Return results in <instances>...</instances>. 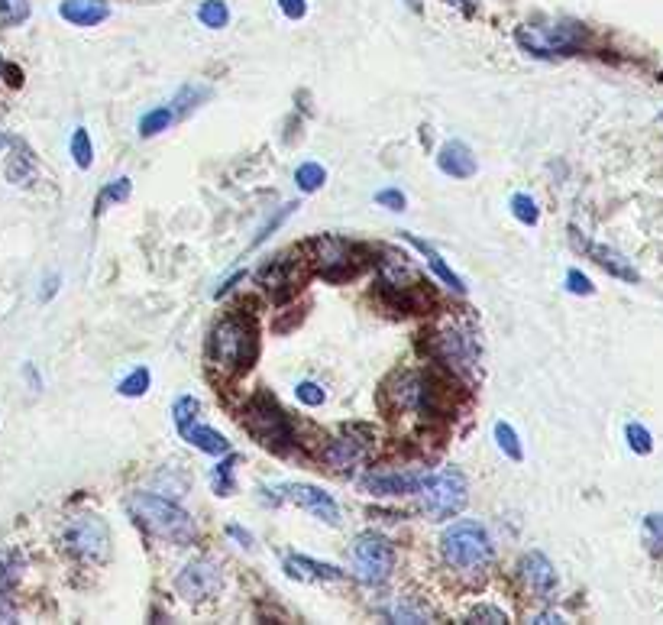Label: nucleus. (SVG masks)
Returning a JSON list of instances; mask_svg holds the SVG:
<instances>
[{"instance_id": "obj_1", "label": "nucleus", "mask_w": 663, "mask_h": 625, "mask_svg": "<svg viewBox=\"0 0 663 625\" xmlns=\"http://www.w3.org/2000/svg\"><path fill=\"white\" fill-rule=\"evenodd\" d=\"M207 353H211V363L217 370H224L227 376L246 373L256 360V324L250 315H230L211 331V341H207Z\"/></svg>"}, {"instance_id": "obj_33", "label": "nucleus", "mask_w": 663, "mask_h": 625, "mask_svg": "<svg viewBox=\"0 0 663 625\" xmlns=\"http://www.w3.org/2000/svg\"><path fill=\"white\" fill-rule=\"evenodd\" d=\"M130 192H133L130 179H114V182H110L104 192L98 195V205H94V211H104V205H110V201H114V205H120V201L130 198Z\"/></svg>"}, {"instance_id": "obj_4", "label": "nucleus", "mask_w": 663, "mask_h": 625, "mask_svg": "<svg viewBox=\"0 0 663 625\" xmlns=\"http://www.w3.org/2000/svg\"><path fill=\"white\" fill-rule=\"evenodd\" d=\"M418 496H421V512L427 515V519L447 522L466 509L469 486H466V477L460 470L447 467L440 473H431V477H421Z\"/></svg>"}, {"instance_id": "obj_29", "label": "nucleus", "mask_w": 663, "mask_h": 625, "mask_svg": "<svg viewBox=\"0 0 663 625\" xmlns=\"http://www.w3.org/2000/svg\"><path fill=\"white\" fill-rule=\"evenodd\" d=\"M237 464H240V457L227 451V460H224V464H220V467L214 470V480H211L217 496H230V493H237V483H233V467H237Z\"/></svg>"}, {"instance_id": "obj_41", "label": "nucleus", "mask_w": 663, "mask_h": 625, "mask_svg": "<svg viewBox=\"0 0 663 625\" xmlns=\"http://www.w3.org/2000/svg\"><path fill=\"white\" fill-rule=\"evenodd\" d=\"M288 214H295V205H285V208H282V214H275V217H272V221H269L266 227H262V230H259V237L253 240V247H259V243H262V240H269V237H272V230H275V227H282V221H285V217H288Z\"/></svg>"}, {"instance_id": "obj_47", "label": "nucleus", "mask_w": 663, "mask_h": 625, "mask_svg": "<svg viewBox=\"0 0 663 625\" xmlns=\"http://www.w3.org/2000/svg\"><path fill=\"white\" fill-rule=\"evenodd\" d=\"M7 143H10V140H7V137H4V133H0V149H4V146H7Z\"/></svg>"}, {"instance_id": "obj_21", "label": "nucleus", "mask_w": 663, "mask_h": 625, "mask_svg": "<svg viewBox=\"0 0 663 625\" xmlns=\"http://www.w3.org/2000/svg\"><path fill=\"white\" fill-rule=\"evenodd\" d=\"M178 434H182V438H185L191 447H198V451H204V454L224 457V454L230 451V444H227L224 434L214 431V428H207V425H201L198 418H195V421H188V425L178 428Z\"/></svg>"}, {"instance_id": "obj_7", "label": "nucleus", "mask_w": 663, "mask_h": 625, "mask_svg": "<svg viewBox=\"0 0 663 625\" xmlns=\"http://www.w3.org/2000/svg\"><path fill=\"white\" fill-rule=\"evenodd\" d=\"M350 567L366 587H382V583L392 577L395 551L382 535L363 532V535H356L353 548H350Z\"/></svg>"}, {"instance_id": "obj_14", "label": "nucleus", "mask_w": 663, "mask_h": 625, "mask_svg": "<svg viewBox=\"0 0 663 625\" xmlns=\"http://www.w3.org/2000/svg\"><path fill=\"white\" fill-rule=\"evenodd\" d=\"M369 457V444L353 438V434H343V438H334L327 447H324V464L327 470L340 473V477H347V473L359 470L366 464Z\"/></svg>"}, {"instance_id": "obj_6", "label": "nucleus", "mask_w": 663, "mask_h": 625, "mask_svg": "<svg viewBox=\"0 0 663 625\" xmlns=\"http://www.w3.org/2000/svg\"><path fill=\"white\" fill-rule=\"evenodd\" d=\"M243 425L262 447H266V451L285 454L288 447H292V438H295L292 421H288V415L282 412V405H275L269 396H259L250 409H246Z\"/></svg>"}, {"instance_id": "obj_35", "label": "nucleus", "mask_w": 663, "mask_h": 625, "mask_svg": "<svg viewBox=\"0 0 663 625\" xmlns=\"http://www.w3.org/2000/svg\"><path fill=\"white\" fill-rule=\"evenodd\" d=\"M201 415V402L195 399V396H182L175 402V409H172V418H175V428H182V425H188V421H195Z\"/></svg>"}, {"instance_id": "obj_38", "label": "nucleus", "mask_w": 663, "mask_h": 625, "mask_svg": "<svg viewBox=\"0 0 663 625\" xmlns=\"http://www.w3.org/2000/svg\"><path fill=\"white\" fill-rule=\"evenodd\" d=\"M298 399L305 402V405H311V409H317V405H324V389L317 386V383H298Z\"/></svg>"}, {"instance_id": "obj_8", "label": "nucleus", "mask_w": 663, "mask_h": 625, "mask_svg": "<svg viewBox=\"0 0 663 625\" xmlns=\"http://www.w3.org/2000/svg\"><path fill=\"white\" fill-rule=\"evenodd\" d=\"M311 250H314V263H317V269H321V276L330 282H343L363 269L359 247H353V243L343 237L324 234L311 243Z\"/></svg>"}, {"instance_id": "obj_43", "label": "nucleus", "mask_w": 663, "mask_h": 625, "mask_svg": "<svg viewBox=\"0 0 663 625\" xmlns=\"http://www.w3.org/2000/svg\"><path fill=\"white\" fill-rule=\"evenodd\" d=\"M230 535H233V538H240V541H243V548H253V538L246 535V532H240V528H230Z\"/></svg>"}, {"instance_id": "obj_49", "label": "nucleus", "mask_w": 663, "mask_h": 625, "mask_svg": "<svg viewBox=\"0 0 663 625\" xmlns=\"http://www.w3.org/2000/svg\"><path fill=\"white\" fill-rule=\"evenodd\" d=\"M657 120H660V124H663V114H660V117H657Z\"/></svg>"}, {"instance_id": "obj_17", "label": "nucleus", "mask_w": 663, "mask_h": 625, "mask_svg": "<svg viewBox=\"0 0 663 625\" xmlns=\"http://www.w3.org/2000/svg\"><path fill=\"white\" fill-rule=\"evenodd\" d=\"M363 486L369 489L372 496H411L418 493L421 486V473H411V470H376V473H366Z\"/></svg>"}, {"instance_id": "obj_27", "label": "nucleus", "mask_w": 663, "mask_h": 625, "mask_svg": "<svg viewBox=\"0 0 663 625\" xmlns=\"http://www.w3.org/2000/svg\"><path fill=\"white\" fill-rule=\"evenodd\" d=\"M641 532H644V545H647V551H651L654 557H660V554H663V512L644 515Z\"/></svg>"}, {"instance_id": "obj_42", "label": "nucleus", "mask_w": 663, "mask_h": 625, "mask_svg": "<svg viewBox=\"0 0 663 625\" xmlns=\"http://www.w3.org/2000/svg\"><path fill=\"white\" fill-rule=\"evenodd\" d=\"M279 10L288 20H301L308 13V0H279Z\"/></svg>"}, {"instance_id": "obj_45", "label": "nucleus", "mask_w": 663, "mask_h": 625, "mask_svg": "<svg viewBox=\"0 0 663 625\" xmlns=\"http://www.w3.org/2000/svg\"><path fill=\"white\" fill-rule=\"evenodd\" d=\"M450 4H453V7H463L466 13L473 10V0H450Z\"/></svg>"}, {"instance_id": "obj_25", "label": "nucleus", "mask_w": 663, "mask_h": 625, "mask_svg": "<svg viewBox=\"0 0 663 625\" xmlns=\"http://www.w3.org/2000/svg\"><path fill=\"white\" fill-rule=\"evenodd\" d=\"M198 20L207 26V30H224V26L230 23V10L224 0H204V4L198 7Z\"/></svg>"}, {"instance_id": "obj_39", "label": "nucleus", "mask_w": 663, "mask_h": 625, "mask_svg": "<svg viewBox=\"0 0 663 625\" xmlns=\"http://www.w3.org/2000/svg\"><path fill=\"white\" fill-rule=\"evenodd\" d=\"M566 289H570L573 295H592L596 289H592V282L579 273V269H570V273H566Z\"/></svg>"}, {"instance_id": "obj_3", "label": "nucleus", "mask_w": 663, "mask_h": 625, "mask_svg": "<svg viewBox=\"0 0 663 625\" xmlns=\"http://www.w3.org/2000/svg\"><path fill=\"white\" fill-rule=\"evenodd\" d=\"M440 551H444V561L453 570H466V574H479L482 567H489L492 561V538L479 522H457L444 532L440 541Z\"/></svg>"}, {"instance_id": "obj_34", "label": "nucleus", "mask_w": 663, "mask_h": 625, "mask_svg": "<svg viewBox=\"0 0 663 625\" xmlns=\"http://www.w3.org/2000/svg\"><path fill=\"white\" fill-rule=\"evenodd\" d=\"M72 156H75V162H78L81 169H88V166H91L94 149H91V137H88V130H85V127H78V130L72 133Z\"/></svg>"}, {"instance_id": "obj_13", "label": "nucleus", "mask_w": 663, "mask_h": 625, "mask_svg": "<svg viewBox=\"0 0 663 625\" xmlns=\"http://www.w3.org/2000/svg\"><path fill=\"white\" fill-rule=\"evenodd\" d=\"M518 583L531 596H550L557 590V570L541 551H531L518 561Z\"/></svg>"}, {"instance_id": "obj_26", "label": "nucleus", "mask_w": 663, "mask_h": 625, "mask_svg": "<svg viewBox=\"0 0 663 625\" xmlns=\"http://www.w3.org/2000/svg\"><path fill=\"white\" fill-rule=\"evenodd\" d=\"M295 182H298V188L305 195H314V192H321V188H324L327 172H324V166H317V162H305V166H298Z\"/></svg>"}, {"instance_id": "obj_24", "label": "nucleus", "mask_w": 663, "mask_h": 625, "mask_svg": "<svg viewBox=\"0 0 663 625\" xmlns=\"http://www.w3.org/2000/svg\"><path fill=\"white\" fill-rule=\"evenodd\" d=\"M175 111L172 107H156V111H149L140 117V137H156V133L169 130L175 124Z\"/></svg>"}, {"instance_id": "obj_36", "label": "nucleus", "mask_w": 663, "mask_h": 625, "mask_svg": "<svg viewBox=\"0 0 663 625\" xmlns=\"http://www.w3.org/2000/svg\"><path fill=\"white\" fill-rule=\"evenodd\" d=\"M207 91H201V88H182V94L172 101V111H175V117H182V114H188V111H195V107L201 104V98H204Z\"/></svg>"}, {"instance_id": "obj_18", "label": "nucleus", "mask_w": 663, "mask_h": 625, "mask_svg": "<svg viewBox=\"0 0 663 625\" xmlns=\"http://www.w3.org/2000/svg\"><path fill=\"white\" fill-rule=\"evenodd\" d=\"M437 166L444 175H450V179H473L476 175V156L463 140H450L437 153Z\"/></svg>"}, {"instance_id": "obj_10", "label": "nucleus", "mask_w": 663, "mask_h": 625, "mask_svg": "<svg viewBox=\"0 0 663 625\" xmlns=\"http://www.w3.org/2000/svg\"><path fill=\"white\" fill-rule=\"evenodd\" d=\"M305 279H308L305 260H295V253L275 256V260L266 269H259V276H256V282L275 298V302H288L292 295H298Z\"/></svg>"}, {"instance_id": "obj_20", "label": "nucleus", "mask_w": 663, "mask_h": 625, "mask_svg": "<svg viewBox=\"0 0 663 625\" xmlns=\"http://www.w3.org/2000/svg\"><path fill=\"white\" fill-rule=\"evenodd\" d=\"M402 237H405V240L411 243L414 250H421V253H424V260H427V266H431V273H434V276H437L440 282H444L447 289H453V292L466 295V282H463V279H460L457 273H453V269L447 266V260H444V256H440V253H437L434 247H431V243H427V240H421V237H414V234H408V230H402Z\"/></svg>"}, {"instance_id": "obj_22", "label": "nucleus", "mask_w": 663, "mask_h": 625, "mask_svg": "<svg viewBox=\"0 0 663 625\" xmlns=\"http://www.w3.org/2000/svg\"><path fill=\"white\" fill-rule=\"evenodd\" d=\"M285 574L292 580H340V567H330V564H321L314 561V557H301V554H292L285 557Z\"/></svg>"}, {"instance_id": "obj_5", "label": "nucleus", "mask_w": 663, "mask_h": 625, "mask_svg": "<svg viewBox=\"0 0 663 625\" xmlns=\"http://www.w3.org/2000/svg\"><path fill=\"white\" fill-rule=\"evenodd\" d=\"M586 43H589V30L583 23H573V20H560L547 26H521L518 30V46L541 59L573 56V52H579Z\"/></svg>"}, {"instance_id": "obj_31", "label": "nucleus", "mask_w": 663, "mask_h": 625, "mask_svg": "<svg viewBox=\"0 0 663 625\" xmlns=\"http://www.w3.org/2000/svg\"><path fill=\"white\" fill-rule=\"evenodd\" d=\"M495 441H499L502 454H508L511 460H524L521 441H518V434H515V428L508 425V421H499V425H495Z\"/></svg>"}, {"instance_id": "obj_16", "label": "nucleus", "mask_w": 663, "mask_h": 625, "mask_svg": "<svg viewBox=\"0 0 663 625\" xmlns=\"http://www.w3.org/2000/svg\"><path fill=\"white\" fill-rule=\"evenodd\" d=\"M178 590L188 600H207V596H214L220 590V574L211 561H195L182 570V577H178Z\"/></svg>"}, {"instance_id": "obj_19", "label": "nucleus", "mask_w": 663, "mask_h": 625, "mask_svg": "<svg viewBox=\"0 0 663 625\" xmlns=\"http://www.w3.org/2000/svg\"><path fill=\"white\" fill-rule=\"evenodd\" d=\"M59 17L72 26H98L110 17L107 0H62Z\"/></svg>"}, {"instance_id": "obj_37", "label": "nucleus", "mask_w": 663, "mask_h": 625, "mask_svg": "<svg viewBox=\"0 0 663 625\" xmlns=\"http://www.w3.org/2000/svg\"><path fill=\"white\" fill-rule=\"evenodd\" d=\"M469 622H495V625H502V622H508V616H505V609H499V606L479 603L473 613H469Z\"/></svg>"}, {"instance_id": "obj_9", "label": "nucleus", "mask_w": 663, "mask_h": 625, "mask_svg": "<svg viewBox=\"0 0 663 625\" xmlns=\"http://www.w3.org/2000/svg\"><path fill=\"white\" fill-rule=\"evenodd\" d=\"M65 548L81 561H107L110 554V532L98 515H78L62 532Z\"/></svg>"}, {"instance_id": "obj_23", "label": "nucleus", "mask_w": 663, "mask_h": 625, "mask_svg": "<svg viewBox=\"0 0 663 625\" xmlns=\"http://www.w3.org/2000/svg\"><path fill=\"white\" fill-rule=\"evenodd\" d=\"M33 175H36V162L30 156V149L17 146V149H13L10 162H7V179L13 185H26V182H33Z\"/></svg>"}, {"instance_id": "obj_30", "label": "nucleus", "mask_w": 663, "mask_h": 625, "mask_svg": "<svg viewBox=\"0 0 663 625\" xmlns=\"http://www.w3.org/2000/svg\"><path fill=\"white\" fill-rule=\"evenodd\" d=\"M149 383H153V376H149L146 366H140V370H133L127 379H120L117 392H120V396H127V399H140V396H146Z\"/></svg>"}, {"instance_id": "obj_11", "label": "nucleus", "mask_w": 663, "mask_h": 625, "mask_svg": "<svg viewBox=\"0 0 663 625\" xmlns=\"http://www.w3.org/2000/svg\"><path fill=\"white\" fill-rule=\"evenodd\" d=\"M275 496L285 499V502H295V506L308 509L311 515H317L321 522L327 525H340V506L334 502V496L324 493V489L317 486H305V483H282L275 489Z\"/></svg>"}, {"instance_id": "obj_48", "label": "nucleus", "mask_w": 663, "mask_h": 625, "mask_svg": "<svg viewBox=\"0 0 663 625\" xmlns=\"http://www.w3.org/2000/svg\"><path fill=\"white\" fill-rule=\"evenodd\" d=\"M4 69H7V65H4V59H0V75H4Z\"/></svg>"}, {"instance_id": "obj_32", "label": "nucleus", "mask_w": 663, "mask_h": 625, "mask_svg": "<svg viewBox=\"0 0 663 625\" xmlns=\"http://www.w3.org/2000/svg\"><path fill=\"white\" fill-rule=\"evenodd\" d=\"M511 214L518 217L524 227H534L541 211H537V201L531 195H511Z\"/></svg>"}, {"instance_id": "obj_15", "label": "nucleus", "mask_w": 663, "mask_h": 625, "mask_svg": "<svg viewBox=\"0 0 663 625\" xmlns=\"http://www.w3.org/2000/svg\"><path fill=\"white\" fill-rule=\"evenodd\" d=\"M434 353L440 363H447L450 370H466V366L476 363V341L463 331H447V334H437L434 341Z\"/></svg>"}, {"instance_id": "obj_40", "label": "nucleus", "mask_w": 663, "mask_h": 625, "mask_svg": "<svg viewBox=\"0 0 663 625\" xmlns=\"http://www.w3.org/2000/svg\"><path fill=\"white\" fill-rule=\"evenodd\" d=\"M376 201L389 211H405V195L398 188H385V192H376Z\"/></svg>"}, {"instance_id": "obj_46", "label": "nucleus", "mask_w": 663, "mask_h": 625, "mask_svg": "<svg viewBox=\"0 0 663 625\" xmlns=\"http://www.w3.org/2000/svg\"><path fill=\"white\" fill-rule=\"evenodd\" d=\"M405 4H408V7H411L414 13H421V0H405Z\"/></svg>"}, {"instance_id": "obj_12", "label": "nucleus", "mask_w": 663, "mask_h": 625, "mask_svg": "<svg viewBox=\"0 0 663 625\" xmlns=\"http://www.w3.org/2000/svg\"><path fill=\"white\" fill-rule=\"evenodd\" d=\"M570 240H573V247H576L579 253H586L589 260L596 263V266H602L609 276H615V279H621V282H631V285L641 282V273H638V269L631 266V260H625V256H621L618 250L605 247V243H596V240H586L576 227H570Z\"/></svg>"}, {"instance_id": "obj_44", "label": "nucleus", "mask_w": 663, "mask_h": 625, "mask_svg": "<svg viewBox=\"0 0 663 625\" xmlns=\"http://www.w3.org/2000/svg\"><path fill=\"white\" fill-rule=\"evenodd\" d=\"M534 622H563V616H557V613H541V616H534Z\"/></svg>"}, {"instance_id": "obj_28", "label": "nucleus", "mask_w": 663, "mask_h": 625, "mask_svg": "<svg viewBox=\"0 0 663 625\" xmlns=\"http://www.w3.org/2000/svg\"><path fill=\"white\" fill-rule=\"evenodd\" d=\"M625 441H628V447L634 454H641V457H647L654 451V434L647 431L641 421H628L625 425Z\"/></svg>"}, {"instance_id": "obj_2", "label": "nucleus", "mask_w": 663, "mask_h": 625, "mask_svg": "<svg viewBox=\"0 0 663 625\" xmlns=\"http://www.w3.org/2000/svg\"><path fill=\"white\" fill-rule=\"evenodd\" d=\"M127 506L133 512V519L140 522L149 535L169 541V545H191L198 535L195 519H191L185 509H178L175 502L162 499L156 493H136L130 496Z\"/></svg>"}]
</instances>
